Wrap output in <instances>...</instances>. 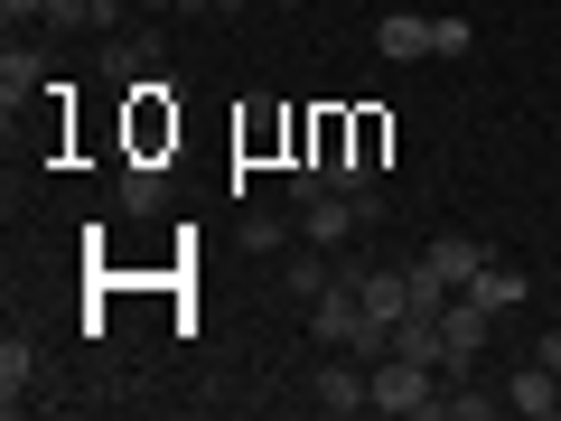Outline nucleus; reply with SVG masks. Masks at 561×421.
Here are the masks:
<instances>
[{
    "label": "nucleus",
    "instance_id": "39448f33",
    "mask_svg": "<svg viewBox=\"0 0 561 421\" xmlns=\"http://www.w3.org/2000/svg\"><path fill=\"white\" fill-rule=\"evenodd\" d=\"M440 328H449V375H468V365L486 356V338H496V309H486L478 291H459V300L440 309Z\"/></svg>",
    "mask_w": 561,
    "mask_h": 421
},
{
    "label": "nucleus",
    "instance_id": "20e7f679",
    "mask_svg": "<svg viewBox=\"0 0 561 421\" xmlns=\"http://www.w3.org/2000/svg\"><path fill=\"white\" fill-rule=\"evenodd\" d=\"M309 402H319V412H375V384H365V356H337V346H328L319 356V375H309Z\"/></svg>",
    "mask_w": 561,
    "mask_h": 421
},
{
    "label": "nucleus",
    "instance_id": "7ed1b4c3",
    "mask_svg": "<svg viewBox=\"0 0 561 421\" xmlns=\"http://www.w3.org/2000/svg\"><path fill=\"white\" fill-rule=\"evenodd\" d=\"M365 225H375V197H365V187H319V197H300V243H356Z\"/></svg>",
    "mask_w": 561,
    "mask_h": 421
},
{
    "label": "nucleus",
    "instance_id": "1a4fd4ad",
    "mask_svg": "<svg viewBox=\"0 0 561 421\" xmlns=\"http://www.w3.org/2000/svg\"><path fill=\"white\" fill-rule=\"evenodd\" d=\"M505 412H524V421H552V412H561V375H552V365L534 356V365H524L515 384H505Z\"/></svg>",
    "mask_w": 561,
    "mask_h": 421
},
{
    "label": "nucleus",
    "instance_id": "0eeeda50",
    "mask_svg": "<svg viewBox=\"0 0 561 421\" xmlns=\"http://www.w3.org/2000/svg\"><path fill=\"white\" fill-rule=\"evenodd\" d=\"M280 291H290V300H319V291H337V262H328V243H290V253H280Z\"/></svg>",
    "mask_w": 561,
    "mask_h": 421
},
{
    "label": "nucleus",
    "instance_id": "ddd939ff",
    "mask_svg": "<svg viewBox=\"0 0 561 421\" xmlns=\"http://www.w3.org/2000/svg\"><path fill=\"white\" fill-rule=\"evenodd\" d=\"M38 84H47V57H38V47H10V57H0V103H10V113H20Z\"/></svg>",
    "mask_w": 561,
    "mask_h": 421
},
{
    "label": "nucleus",
    "instance_id": "dca6fc26",
    "mask_svg": "<svg viewBox=\"0 0 561 421\" xmlns=\"http://www.w3.org/2000/svg\"><path fill=\"white\" fill-rule=\"evenodd\" d=\"M468 47H478L468 20H431V57H468Z\"/></svg>",
    "mask_w": 561,
    "mask_h": 421
},
{
    "label": "nucleus",
    "instance_id": "f257e3e1",
    "mask_svg": "<svg viewBox=\"0 0 561 421\" xmlns=\"http://www.w3.org/2000/svg\"><path fill=\"white\" fill-rule=\"evenodd\" d=\"M309 309H319V319H309V328H319V346H337V356H365V365H375L383 346H393V328L356 300V281H346V272H337V291H319Z\"/></svg>",
    "mask_w": 561,
    "mask_h": 421
},
{
    "label": "nucleus",
    "instance_id": "f3484780",
    "mask_svg": "<svg viewBox=\"0 0 561 421\" xmlns=\"http://www.w3.org/2000/svg\"><path fill=\"white\" fill-rule=\"evenodd\" d=\"M0 20H47V0H0Z\"/></svg>",
    "mask_w": 561,
    "mask_h": 421
},
{
    "label": "nucleus",
    "instance_id": "a211bd4d",
    "mask_svg": "<svg viewBox=\"0 0 561 421\" xmlns=\"http://www.w3.org/2000/svg\"><path fill=\"white\" fill-rule=\"evenodd\" d=\"M216 10H243V0H216Z\"/></svg>",
    "mask_w": 561,
    "mask_h": 421
},
{
    "label": "nucleus",
    "instance_id": "9b49d317",
    "mask_svg": "<svg viewBox=\"0 0 561 421\" xmlns=\"http://www.w3.org/2000/svg\"><path fill=\"white\" fill-rule=\"evenodd\" d=\"M375 47L393 66H412V57H431V20H412V10H393V20H375Z\"/></svg>",
    "mask_w": 561,
    "mask_h": 421
},
{
    "label": "nucleus",
    "instance_id": "6e6552de",
    "mask_svg": "<svg viewBox=\"0 0 561 421\" xmlns=\"http://www.w3.org/2000/svg\"><path fill=\"white\" fill-rule=\"evenodd\" d=\"M421 262H431L449 291H468V281L486 272V243H468V235H431V243H421Z\"/></svg>",
    "mask_w": 561,
    "mask_h": 421
},
{
    "label": "nucleus",
    "instance_id": "f8f14e48",
    "mask_svg": "<svg viewBox=\"0 0 561 421\" xmlns=\"http://www.w3.org/2000/svg\"><path fill=\"white\" fill-rule=\"evenodd\" d=\"M28 384H38V346H28V338H0V402L20 412Z\"/></svg>",
    "mask_w": 561,
    "mask_h": 421
},
{
    "label": "nucleus",
    "instance_id": "423d86ee",
    "mask_svg": "<svg viewBox=\"0 0 561 421\" xmlns=\"http://www.w3.org/2000/svg\"><path fill=\"white\" fill-rule=\"evenodd\" d=\"M383 356H412V365H431V375H449V328L440 319H393V346H383Z\"/></svg>",
    "mask_w": 561,
    "mask_h": 421
},
{
    "label": "nucleus",
    "instance_id": "4468645a",
    "mask_svg": "<svg viewBox=\"0 0 561 421\" xmlns=\"http://www.w3.org/2000/svg\"><path fill=\"white\" fill-rule=\"evenodd\" d=\"M169 197V179H160V160H131L122 169V206H131V216H150V206Z\"/></svg>",
    "mask_w": 561,
    "mask_h": 421
},
{
    "label": "nucleus",
    "instance_id": "f03ea898",
    "mask_svg": "<svg viewBox=\"0 0 561 421\" xmlns=\"http://www.w3.org/2000/svg\"><path fill=\"white\" fill-rule=\"evenodd\" d=\"M365 384H375V412L383 421H421V412H440V384L449 375H431V365H412V356H375Z\"/></svg>",
    "mask_w": 561,
    "mask_h": 421
},
{
    "label": "nucleus",
    "instance_id": "9d476101",
    "mask_svg": "<svg viewBox=\"0 0 561 421\" xmlns=\"http://www.w3.org/2000/svg\"><path fill=\"white\" fill-rule=\"evenodd\" d=\"M468 291H478V300L496 309V319H505V309H524V300H534V281H524V272H515V262H505V253H486V272L468 281Z\"/></svg>",
    "mask_w": 561,
    "mask_h": 421
},
{
    "label": "nucleus",
    "instance_id": "6ab92c4d",
    "mask_svg": "<svg viewBox=\"0 0 561 421\" xmlns=\"http://www.w3.org/2000/svg\"><path fill=\"white\" fill-rule=\"evenodd\" d=\"M280 10H300V0H280Z\"/></svg>",
    "mask_w": 561,
    "mask_h": 421
},
{
    "label": "nucleus",
    "instance_id": "2eb2a0df",
    "mask_svg": "<svg viewBox=\"0 0 561 421\" xmlns=\"http://www.w3.org/2000/svg\"><path fill=\"white\" fill-rule=\"evenodd\" d=\"M243 253H290V225L280 216H243Z\"/></svg>",
    "mask_w": 561,
    "mask_h": 421
}]
</instances>
